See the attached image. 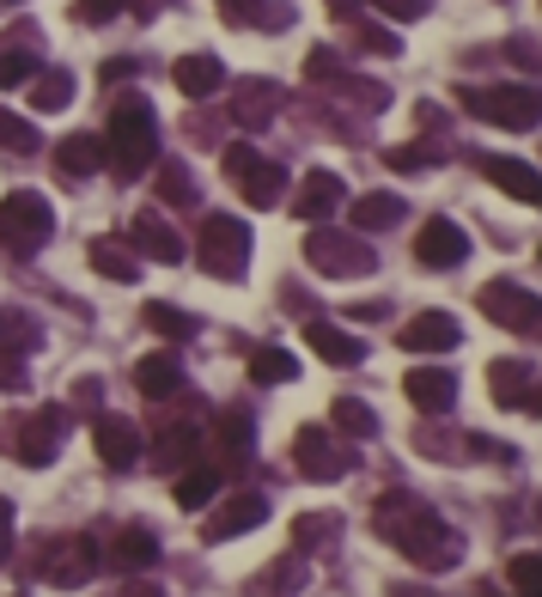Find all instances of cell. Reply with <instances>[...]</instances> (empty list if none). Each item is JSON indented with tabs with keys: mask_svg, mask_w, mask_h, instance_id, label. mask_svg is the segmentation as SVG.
<instances>
[{
	"mask_svg": "<svg viewBox=\"0 0 542 597\" xmlns=\"http://www.w3.org/2000/svg\"><path fill=\"white\" fill-rule=\"evenodd\" d=\"M402 196H390V189H384V196H360L354 208H347V220H354V232L360 239H366V232H384V226H397L402 220Z\"/></svg>",
	"mask_w": 542,
	"mask_h": 597,
	"instance_id": "obj_25",
	"label": "cell"
},
{
	"mask_svg": "<svg viewBox=\"0 0 542 597\" xmlns=\"http://www.w3.org/2000/svg\"><path fill=\"white\" fill-rule=\"evenodd\" d=\"M305 342H311V354H323L330 366H354L366 347H360V335H347V330H335V323H323V318H311L305 323Z\"/></svg>",
	"mask_w": 542,
	"mask_h": 597,
	"instance_id": "obj_21",
	"label": "cell"
},
{
	"mask_svg": "<svg viewBox=\"0 0 542 597\" xmlns=\"http://www.w3.org/2000/svg\"><path fill=\"white\" fill-rule=\"evenodd\" d=\"M92 268H98L104 280H134V275H141V263H134L122 244H104V239L92 244Z\"/></svg>",
	"mask_w": 542,
	"mask_h": 597,
	"instance_id": "obj_34",
	"label": "cell"
},
{
	"mask_svg": "<svg viewBox=\"0 0 542 597\" xmlns=\"http://www.w3.org/2000/svg\"><path fill=\"white\" fill-rule=\"evenodd\" d=\"M134 244H141L153 263H184V239H177L172 220H165V213H153V208L134 220Z\"/></svg>",
	"mask_w": 542,
	"mask_h": 597,
	"instance_id": "obj_18",
	"label": "cell"
},
{
	"mask_svg": "<svg viewBox=\"0 0 542 597\" xmlns=\"http://www.w3.org/2000/svg\"><path fill=\"white\" fill-rule=\"evenodd\" d=\"M414 256H421L427 268H457L463 256H469V239H463L457 220H445V213H433L421 226V239H414Z\"/></svg>",
	"mask_w": 542,
	"mask_h": 597,
	"instance_id": "obj_10",
	"label": "cell"
},
{
	"mask_svg": "<svg viewBox=\"0 0 542 597\" xmlns=\"http://www.w3.org/2000/svg\"><path fill=\"white\" fill-rule=\"evenodd\" d=\"M292 457H299V469L311 482H335L347 469V452H335L330 427H299V439H292Z\"/></svg>",
	"mask_w": 542,
	"mask_h": 597,
	"instance_id": "obj_9",
	"label": "cell"
},
{
	"mask_svg": "<svg viewBox=\"0 0 542 597\" xmlns=\"http://www.w3.org/2000/svg\"><path fill=\"white\" fill-rule=\"evenodd\" d=\"M31 104L37 110H67V98H74V74H62V67H49V74H31Z\"/></svg>",
	"mask_w": 542,
	"mask_h": 597,
	"instance_id": "obj_31",
	"label": "cell"
},
{
	"mask_svg": "<svg viewBox=\"0 0 542 597\" xmlns=\"http://www.w3.org/2000/svg\"><path fill=\"white\" fill-rule=\"evenodd\" d=\"M397 342L409 347V354H451V347L463 342V330H457V318H445V311H421V318L402 323Z\"/></svg>",
	"mask_w": 542,
	"mask_h": 597,
	"instance_id": "obj_12",
	"label": "cell"
},
{
	"mask_svg": "<svg viewBox=\"0 0 542 597\" xmlns=\"http://www.w3.org/2000/svg\"><path fill=\"white\" fill-rule=\"evenodd\" d=\"M378 531L384 543L409 549V561H421V567H451L457 561V531H445L433 512H421V506L409 500V494H390V500L378 506Z\"/></svg>",
	"mask_w": 542,
	"mask_h": 597,
	"instance_id": "obj_1",
	"label": "cell"
},
{
	"mask_svg": "<svg viewBox=\"0 0 542 597\" xmlns=\"http://www.w3.org/2000/svg\"><path fill=\"white\" fill-rule=\"evenodd\" d=\"M244 457H251V414L244 409H232V414H220V427H213V469H239Z\"/></svg>",
	"mask_w": 542,
	"mask_h": 597,
	"instance_id": "obj_16",
	"label": "cell"
},
{
	"mask_svg": "<svg viewBox=\"0 0 542 597\" xmlns=\"http://www.w3.org/2000/svg\"><path fill=\"white\" fill-rule=\"evenodd\" d=\"M19 385H25V366H19L13 347H0V390H19Z\"/></svg>",
	"mask_w": 542,
	"mask_h": 597,
	"instance_id": "obj_44",
	"label": "cell"
},
{
	"mask_svg": "<svg viewBox=\"0 0 542 597\" xmlns=\"http://www.w3.org/2000/svg\"><path fill=\"white\" fill-rule=\"evenodd\" d=\"M488 378H494V402H500V409H537V378H530V366L494 360Z\"/></svg>",
	"mask_w": 542,
	"mask_h": 597,
	"instance_id": "obj_17",
	"label": "cell"
},
{
	"mask_svg": "<svg viewBox=\"0 0 542 597\" xmlns=\"http://www.w3.org/2000/svg\"><path fill=\"white\" fill-rule=\"evenodd\" d=\"M110 172L129 184V177H141L146 165L159 159V122H153V110H146V98H117L110 104V146H104Z\"/></svg>",
	"mask_w": 542,
	"mask_h": 597,
	"instance_id": "obj_2",
	"label": "cell"
},
{
	"mask_svg": "<svg viewBox=\"0 0 542 597\" xmlns=\"http://www.w3.org/2000/svg\"><path fill=\"white\" fill-rule=\"evenodd\" d=\"M335 427H342V433H354V439H372V433H378V414H372L366 402L342 397V402H335Z\"/></svg>",
	"mask_w": 542,
	"mask_h": 597,
	"instance_id": "obj_35",
	"label": "cell"
},
{
	"mask_svg": "<svg viewBox=\"0 0 542 597\" xmlns=\"http://www.w3.org/2000/svg\"><path fill=\"white\" fill-rule=\"evenodd\" d=\"M506 579H512V585H518V592H530V585H537V579H542V561H537V555H518V561H512V567H506Z\"/></svg>",
	"mask_w": 542,
	"mask_h": 597,
	"instance_id": "obj_41",
	"label": "cell"
},
{
	"mask_svg": "<svg viewBox=\"0 0 542 597\" xmlns=\"http://www.w3.org/2000/svg\"><path fill=\"white\" fill-rule=\"evenodd\" d=\"M98 165H104V141H98V134H67V141L55 146V172L62 177H92Z\"/></svg>",
	"mask_w": 542,
	"mask_h": 597,
	"instance_id": "obj_24",
	"label": "cell"
},
{
	"mask_svg": "<svg viewBox=\"0 0 542 597\" xmlns=\"http://www.w3.org/2000/svg\"><path fill=\"white\" fill-rule=\"evenodd\" d=\"M482 177L500 184L512 201H537V172H530L524 159H482Z\"/></svg>",
	"mask_w": 542,
	"mask_h": 597,
	"instance_id": "obj_27",
	"label": "cell"
},
{
	"mask_svg": "<svg viewBox=\"0 0 542 597\" xmlns=\"http://www.w3.org/2000/svg\"><path fill=\"white\" fill-rule=\"evenodd\" d=\"M251 159H256V146H232V153H225V172L239 177V172H244V165H251Z\"/></svg>",
	"mask_w": 542,
	"mask_h": 597,
	"instance_id": "obj_46",
	"label": "cell"
},
{
	"mask_svg": "<svg viewBox=\"0 0 542 597\" xmlns=\"http://www.w3.org/2000/svg\"><path fill=\"white\" fill-rule=\"evenodd\" d=\"M0 146H13V153H31V146H37V129H31L25 117H13V110H0Z\"/></svg>",
	"mask_w": 542,
	"mask_h": 597,
	"instance_id": "obj_37",
	"label": "cell"
},
{
	"mask_svg": "<svg viewBox=\"0 0 542 597\" xmlns=\"http://www.w3.org/2000/svg\"><path fill=\"white\" fill-rule=\"evenodd\" d=\"M263 512H268V500H263V494H239V500H225L220 512L208 518V543H225V537L256 531V524H263Z\"/></svg>",
	"mask_w": 542,
	"mask_h": 597,
	"instance_id": "obj_15",
	"label": "cell"
},
{
	"mask_svg": "<svg viewBox=\"0 0 542 597\" xmlns=\"http://www.w3.org/2000/svg\"><path fill=\"white\" fill-rule=\"evenodd\" d=\"M463 104L494 129H537V92L530 86H463Z\"/></svg>",
	"mask_w": 542,
	"mask_h": 597,
	"instance_id": "obj_6",
	"label": "cell"
},
{
	"mask_svg": "<svg viewBox=\"0 0 542 597\" xmlns=\"http://www.w3.org/2000/svg\"><path fill=\"white\" fill-rule=\"evenodd\" d=\"M305 256H311V268H323V275H372V251L360 239H342V232H311Z\"/></svg>",
	"mask_w": 542,
	"mask_h": 597,
	"instance_id": "obj_7",
	"label": "cell"
},
{
	"mask_svg": "<svg viewBox=\"0 0 542 597\" xmlns=\"http://www.w3.org/2000/svg\"><path fill=\"white\" fill-rule=\"evenodd\" d=\"M366 7H378L384 19H421L427 0H366Z\"/></svg>",
	"mask_w": 542,
	"mask_h": 597,
	"instance_id": "obj_43",
	"label": "cell"
},
{
	"mask_svg": "<svg viewBox=\"0 0 542 597\" xmlns=\"http://www.w3.org/2000/svg\"><path fill=\"white\" fill-rule=\"evenodd\" d=\"M98 567V543L92 537H74V543H62L49 555V585H62V592H74V585H86Z\"/></svg>",
	"mask_w": 542,
	"mask_h": 597,
	"instance_id": "obj_14",
	"label": "cell"
},
{
	"mask_svg": "<svg viewBox=\"0 0 542 597\" xmlns=\"http://www.w3.org/2000/svg\"><path fill=\"white\" fill-rule=\"evenodd\" d=\"M390 159V172H421V153H409V146H397V153H384Z\"/></svg>",
	"mask_w": 542,
	"mask_h": 597,
	"instance_id": "obj_45",
	"label": "cell"
},
{
	"mask_svg": "<svg viewBox=\"0 0 542 597\" xmlns=\"http://www.w3.org/2000/svg\"><path fill=\"white\" fill-rule=\"evenodd\" d=\"M292 531H299V549H323V543L335 537V518H330V512H323V518H299Z\"/></svg>",
	"mask_w": 542,
	"mask_h": 597,
	"instance_id": "obj_38",
	"label": "cell"
},
{
	"mask_svg": "<svg viewBox=\"0 0 542 597\" xmlns=\"http://www.w3.org/2000/svg\"><path fill=\"white\" fill-rule=\"evenodd\" d=\"M146 330L172 335V342H184V335H196V318H184L177 306H146Z\"/></svg>",
	"mask_w": 542,
	"mask_h": 597,
	"instance_id": "obj_36",
	"label": "cell"
},
{
	"mask_svg": "<svg viewBox=\"0 0 542 597\" xmlns=\"http://www.w3.org/2000/svg\"><path fill=\"white\" fill-rule=\"evenodd\" d=\"M196 263L208 268L213 280H239L244 263H251V232H244V220H232V213H213L208 226H201Z\"/></svg>",
	"mask_w": 542,
	"mask_h": 597,
	"instance_id": "obj_4",
	"label": "cell"
},
{
	"mask_svg": "<svg viewBox=\"0 0 542 597\" xmlns=\"http://www.w3.org/2000/svg\"><path fill=\"white\" fill-rule=\"evenodd\" d=\"M251 378H256V385H263V378H268V385H287V378H299V360L280 354V347H256V354H251Z\"/></svg>",
	"mask_w": 542,
	"mask_h": 597,
	"instance_id": "obj_32",
	"label": "cell"
},
{
	"mask_svg": "<svg viewBox=\"0 0 542 597\" xmlns=\"http://www.w3.org/2000/svg\"><path fill=\"white\" fill-rule=\"evenodd\" d=\"M159 196H165V201H177V208H184V201L196 196V189H189V177H184V165H165V172H159Z\"/></svg>",
	"mask_w": 542,
	"mask_h": 597,
	"instance_id": "obj_40",
	"label": "cell"
},
{
	"mask_svg": "<svg viewBox=\"0 0 542 597\" xmlns=\"http://www.w3.org/2000/svg\"><path fill=\"white\" fill-rule=\"evenodd\" d=\"M482 311H488L494 323H506V330H518V335H537V292L530 287L488 280V287H482Z\"/></svg>",
	"mask_w": 542,
	"mask_h": 597,
	"instance_id": "obj_8",
	"label": "cell"
},
{
	"mask_svg": "<svg viewBox=\"0 0 542 597\" xmlns=\"http://www.w3.org/2000/svg\"><path fill=\"white\" fill-rule=\"evenodd\" d=\"M92 445H98V457H104L110 469H129L134 457H141V427H134L129 414H98Z\"/></svg>",
	"mask_w": 542,
	"mask_h": 597,
	"instance_id": "obj_11",
	"label": "cell"
},
{
	"mask_svg": "<svg viewBox=\"0 0 542 597\" xmlns=\"http://www.w3.org/2000/svg\"><path fill=\"white\" fill-rule=\"evenodd\" d=\"M239 189H244V201H251V208H280L287 172H280V165H268V159H251V165L239 172Z\"/></svg>",
	"mask_w": 542,
	"mask_h": 597,
	"instance_id": "obj_23",
	"label": "cell"
},
{
	"mask_svg": "<svg viewBox=\"0 0 542 597\" xmlns=\"http://www.w3.org/2000/svg\"><path fill=\"white\" fill-rule=\"evenodd\" d=\"M172 80H177L184 98H213L225 86V67L213 62V55H184V62L172 67Z\"/></svg>",
	"mask_w": 542,
	"mask_h": 597,
	"instance_id": "obj_22",
	"label": "cell"
},
{
	"mask_svg": "<svg viewBox=\"0 0 542 597\" xmlns=\"http://www.w3.org/2000/svg\"><path fill=\"white\" fill-rule=\"evenodd\" d=\"M37 74V55L19 49V37H0V86H25Z\"/></svg>",
	"mask_w": 542,
	"mask_h": 597,
	"instance_id": "obj_33",
	"label": "cell"
},
{
	"mask_svg": "<svg viewBox=\"0 0 542 597\" xmlns=\"http://www.w3.org/2000/svg\"><path fill=\"white\" fill-rule=\"evenodd\" d=\"M134 390H141V397H153V402L177 397V390H184V366H177L172 354H146L141 366H134Z\"/></svg>",
	"mask_w": 542,
	"mask_h": 597,
	"instance_id": "obj_19",
	"label": "cell"
},
{
	"mask_svg": "<svg viewBox=\"0 0 542 597\" xmlns=\"http://www.w3.org/2000/svg\"><path fill=\"white\" fill-rule=\"evenodd\" d=\"M335 208H342V177H330V172H311L299 184V196H292L299 220H323V213H335Z\"/></svg>",
	"mask_w": 542,
	"mask_h": 597,
	"instance_id": "obj_20",
	"label": "cell"
},
{
	"mask_svg": "<svg viewBox=\"0 0 542 597\" xmlns=\"http://www.w3.org/2000/svg\"><path fill=\"white\" fill-rule=\"evenodd\" d=\"M402 397H409L421 414H445L451 402H457V378L439 372V366H414L409 378H402Z\"/></svg>",
	"mask_w": 542,
	"mask_h": 597,
	"instance_id": "obj_13",
	"label": "cell"
},
{
	"mask_svg": "<svg viewBox=\"0 0 542 597\" xmlns=\"http://www.w3.org/2000/svg\"><path fill=\"white\" fill-rule=\"evenodd\" d=\"M208 500H220V469H208V464L184 469V482H177V506H184V512H201Z\"/></svg>",
	"mask_w": 542,
	"mask_h": 597,
	"instance_id": "obj_30",
	"label": "cell"
},
{
	"mask_svg": "<svg viewBox=\"0 0 542 597\" xmlns=\"http://www.w3.org/2000/svg\"><path fill=\"white\" fill-rule=\"evenodd\" d=\"M55 427H62V409L0 414V457H19V464H49V457H55Z\"/></svg>",
	"mask_w": 542,
	"mask_h": 597,
	"instance_id": "obj_5",
	"label": "cell"
},
{
	"mask_svg": "<svg viewBox=\"0 0 542 597\" xmlns=\"http://www.w3.org/2000/svg\"><path fill=\"white\" fill-rule=\"evenodd\" d=\"M196 452H201V433H196V427H159V439H153L159 469H184Z\"/></svg>",
	"mask_w": 542,
	"mask_h": 597,
	"instance_id": "obj_28",
	"label": "cell"
},
{
	"mask_svg": "<svg viewBox=\"0 0 542 597\" xmlns=\"http://www.w3.org/2000/svg\"><path fill=\"white\" fill-rule=\"evenodd\" d=\"M117 80H134V62H104V86H117Z\"/></svg>",
	"mask_w": 542,
	"mask_h": 597,
	"instance_id": "obj_48",
	"label": "cell"
},
{
	"mask_svg": "<svg viewBox=\"0 0 542 597\" xmlns=\"http://www.w3.org/2000/svg\"><path fill=\"white\" fill-rule=\"evenodd\" d=\"M275 110H280V92H275L268 80H251L239 98H232V117H239V129H263Z\"/></svg>",
	"mask_w": 542,
	"mask_h": 597,
	"instance_id": "obj_26",
	"label": "cell"
},
{
	"mask_svg": "<svg viewBox=\"0 0 542 597\" xmlns=\"http://www.w3.org/2000/svg\"><path fill=\"white\" fill-rule=\"evenodd\" d=\"M117 13H129V0H80V7H74L80 25H104V19H117Z\"/></svg>",
	"mask_w": 542,
	"mask_h": 597,
	"instance_id": "obj_39",
	"label": "cell"
},
{
	"mask_svg": "<svg viewBox=\"0 0 542 597\" xmlns=\"http://www.w3.org/2000/svg\"><path fill=\"white\" fill-rule=\"evenodd\" d=\"M55 232V213L43 196H31V189H13V196L0 201V244L13 256H37L43 244H49Z\"/></svg>",
	"mask_w": 542,
	"mask_h": 597,
	"instance_id": "obj_3",
	"label": "cell"
},
{
	"mask_svg": "<svg viewBox=\"0 0 542 597\" xmlns=\"http://www.w3.org/2000/svg\"><path fill=\"white\" fill-rule=\"evenodd\" d=\"M360 49H372V55H397V37L384 25H360Z\"/></svg>",
	"mask_w": 542,
	"mask_h": 597,
	"instance_id": "obj_42",
	"label": "cell"
},
{
	"mask_svg": "<svg viewBox=\"0 0 542 597\" xmlns=\"http://www.w3.org/2000/svg\"><path fill=\"white\" fill-rule=\"evenodd\" d=\"M110 555H117V567H153V561H159V537L141 531V524H129V531H117Z\"/></svg>",
	"mask_w": 542,
	"mask_h": 597,
	"instance_id": "obj_29",
	"label": "cell"
},
{
	"mask_svg": "<svg viewBox=\"0 0 542 597\" xmlns=\"http://www.w3.org/2000/svg\"><path fill=\"white\" fill-rule=\"evenodd\" d=\"M7 524H13V506L0 500V561H7V549H13V531H7Z\"/></svg>",
	"mask_w": 542,
	"mask_h": 597,
	"instance_id": "obj_47",
	"label": "cell"
}]
</instances>
